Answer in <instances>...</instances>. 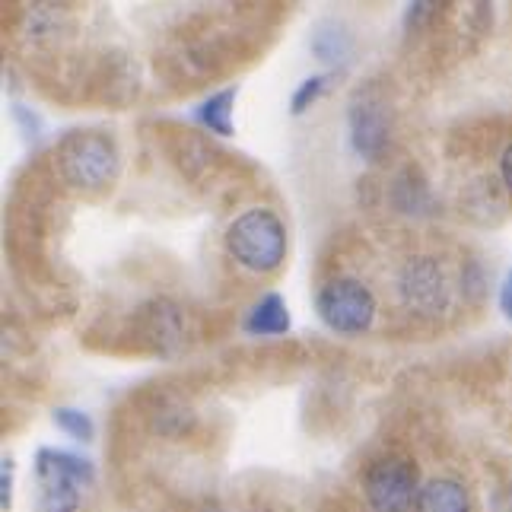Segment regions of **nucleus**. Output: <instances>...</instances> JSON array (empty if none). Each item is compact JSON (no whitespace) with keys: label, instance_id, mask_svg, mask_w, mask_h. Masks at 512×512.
<instances>
[{"label":"nucleus","instance_id":"20e7f679","mask_svg":"<svg viewBox=\"0 0 512 512\" xmlns=\"http://www.w3.org/2000/svg\"><path fill=\"white\" fill-rule=\"evenodd\" d=\"M315 309H319L322 322L338 331V334H363L376 319V296L363 287L360 280H331L322 287L319 299H315Z\"/></svg>","mask_w":512,"mask_h":512},{"label":"nucleus","instance_id":"2eb2a0df","mask_svg":"<svg viewBox=\"0 0 512 512\" xmlns=\"http://www.w3.org/2000/svg\"><path fill=\"white\" fill-rule=\"evenodd\" d=\"M500 172H503V182H506V185H509V191H512V144H509V147H506V153H503Z\"/></svg>","mask_w":512,"mask_h":512},{"label":"nucleus","instance_id":"7ed1b4c3","mask_svg":"<svg viewBox=\"0 0 512 512\" xmlns=\"http://www.w3.org/2000/svg\"><path fill=\"white\" fill-rule=\"evenodd\" d=\"M58 169L61 179L74 188L96 191L115 182L118 175V150L105 134L77 131L64 137L58 147Z\"/></svg>","mask_w":512,"mask_h":512},{"label":"nucleus","instance_id":"423d86ee","mask_svg":"<svg viewBox=\"0 0 512 512\" xmlns=\"http://www.w3.org/2000/svg\"><path fill=\"white\" fill-rule=\"evenodd\" d=\"M401 293H404V303L417 312H439L446 309V277L443 268L433 261V258H417L411 261L408 268L401 274Z\"/></svg>","mask_w":512,"mask_h":512},{"label":"nucleus","instance_id":"9b49d317","mask_svg":"<svg viewBox=\"0 0 512 512\" xmlns=\"http://www.w3.org/2000/svg\"><path fill=\"white\" fill-rule=\"evenodd\" d=\"M55 423H58V430H64L67 436L80 439V443H90L93 433H96L90 414L74 411V408H58V411H55Z\"/></svg>","mask_w":512,"mask_h":512},{"label":"nucleus","instance_id":"9d476101","mask_svg":"<svg viewBox=\"0 0 512 512\" xmlns=\"http://www.w3.org/2000/svg\"><path fill=\"white\" fill-rule=\"evenodd\" d=\"M353 144H357L360 153H376L379 144L385 140V118L379 115V109H373V105H357L353 109Z\"/></svg>","mask_w":512,"mask_h":512},{"label":"nucleus","instance_id":"f03ea898","mask_svg":"<svg viewBox=\"0 0 512 512\" xmlns=\"http://www.w3.org/2000/svg\"><path fill=\"white\" fill-rule=\"evenodd\" d=\"M35 478H39V500L35 512H77L83 487H90L96 471L86 458L61 449H42L35 455Z\"/></svg>","mask_w":512,"mask_h":512},{"label":"nucleus","instance_id":"39448f33","mask_svg":"<svg viewBox=\"0 0 512 512\" xmlns=\"http://www.w3.org/2000/svg\"><path fill=\"white\" fill-rule=\"evenodd\" d=\"M366 503L373 512H408L417 506L420 487H417V468L408 458H379V462L366 471Z\"/></svg>","mask_w":512,"mask_h":512},{"label":"nucleus","instance_id":"4468645a","mask_svg":"<svg viewBox=\"0 0 512 512\" xmlns=\"http://www.w3.org/2000/svg\"><path fill=\"white\" fill-rule=\"evenodd\" d=\"M500 312H503L506 319L512 322V271L506 274L503 287H500Z\"/></svg>","mask_w":512,"mask_h":512},{"label":"nucleus","instance_id":"1a4fd4ad","mask_svg":"<svg viewBox=\"0 0 512 512\" xmlns=\"http://www.w3.org/2000/svg\"><path fill=\"white\" fill-rule=\"evenodd\" d=\"M236 96H239L236 86H226V90H220V93H214V96H207V99L198 105L201 125L210 128L214 134H220V137H229V134H233V105H236Z\"/></svg>","mask_w":512,"mask_h":512},{"label":"nucleus","instance_id":"f257e3e1","mask_svg":"<svg viewBox=\"0 0 512 512\" xmlns=\"http://www.w3.org/2000/svg\"><path fill=\"white\" fill-rule=\"evenodd\" d=\"M226 249L242 268L255 274H271L287 258V229L274 210H245L226 229Z\"/></svg>","mask_w":512,"mask_h":512},{"label":"nucleus","instance_id":"0eeeda50","mask_svg":"<svg viewBox=\"0 0 512 512\" xmlns=\"http://www.w3.org/2000/svg\"><path fill=\"white\" fill-rule=\"evenodd\" d=\"M245 331L252 334V338H280V334L290 331V309L284 303V296L277 293H268L261 296L258 303L249 309L245 315Z\"/></svg>","mask_w":512,"mask_h":512},{"label":"nucleus","instance_id":"ddd939ff","mask_svg":"<svg viewBox=\"0 0 512 512\" xmlns=\"http://www.w3.org/2000/svg\"><path fill=\"white\" fill-rule=\"evenodd\" d=\"M0 487H4V500H0V506L7 512L10 500H13V462L10 458H4V468H0Z\"/></svg>","mask_w":512,"mask_h":512},{"label":"nucleus","instance_id":"f8f14e48","mask_svg":"<svg viewBox=\"0 0 512 512\" xmlns=\"http://www.w3.org/2000/svg\"><path fill=\"white\" fill-rule=\"evenodd\" d=\"M325 86H328V77H312V80H303V86H299L296 96H293V112H296V115H303V112L309 109V105L325 93Z\"/></svg>","mask_w":512,"mask_h":512},{"label":"nucleus","instance_id":"6e6552de","mask_svg":"<svg viewBox=\"0 0 512 512\" xmlns=\"http://www.w3.org/2000/svg\"><path fill=\"white\" fill-rule=\"evenodd\" d=\"M414 512H471V506H468V493L462 484L430 481L427 487H420Z\"/></svg>","mask_w":512,"mask_h":512}]
</instances>
